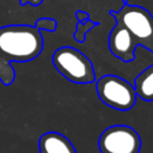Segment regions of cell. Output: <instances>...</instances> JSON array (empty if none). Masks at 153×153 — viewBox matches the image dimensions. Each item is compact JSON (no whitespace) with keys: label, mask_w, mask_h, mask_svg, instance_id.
<instances>
[{"label":"cell","mask_w":153,"mask_h":153,"mask_svg":"<svg viewBox=\"0 0 153 153\" xmlns=\"http://www.w3.org/2000/svg\"><path fill=\"white\" fill-rule=\"evenodd\" d=\"M43 50L41 30L35 25H6L0 27V56L14 62H27Z\"/></svg>","instance_id":"obj_1"},{"label":"cell","mask_w":153,"mask_h":153,"mask_svg":"<svg viewBox=\"0 0 153 153\" xmlns=\"http://www.w3.org/2000/svg\"><path fill=\"white\" fill-rule=\"evenodd\" d=\"M109 14L127 29L137 45L153 53V14L147 8L122 0V7L110 10Z\"/></svg>","instance_id":"obj_2"},{"label":"cell","mask_w":153,"mask_h":153,"mask_svg":"<svg viewBox=\"0 0 153 153\" xmlns=\"http://www.w3.org/2000/svg\"><path fill=\"white\" fill-rule=\"evenodd\" d=\"M51 62L63 78L74 84H91L96 80L92 61L76 48H57L53 53Z\"/></svg>","instance_id":"obj_3"},{"label":"cell","mask_w":153,"mask_h":153,"mask_svg":"<svg viewBox=\"0 0 153 153\" xmlns=\"http://www.w3.org/2000/svg\"><path fill=\"white\" fill-rule=\"evenodd\" d=\"M96 90L102 103L120 111H128L136 103L137 94L135 87L115 74L100 76L96 82Z\"/></svg>","instance_id":"obj_4"},{"label":"cell","mask_w":153,"mask_h":153,"mask_svg":"<svg viewBox=\"0 0 153 153\" xmlns=\"http://www.w3.org/2000/svg\"><path fill=\"white\" fill-rule=\"evenodd\" d=\"M98 148L100 153H139L141 137L134 128L116 124L103 130L98 140Z\"/></svg>","instance_id":"obj_5"},{"label":"cell","mask_w":153,"mask_h":153,"mask_svg":"<svg viewBox=\"0 0 153 153\" xmlns=\"http://www.w3.org/2000/svg\"><path fill=\"white\" fill-rule=\"evenodd\" d=\"M137 43L133 39L127 29L116 23L109 33V49L110 53L123 62H131L135 60Z\"/></svg>","instance_id":"obj_6"},{"label":"cell","mask_w":153,"mask_h":153,"mask_svg":"<svg viewBox=\"0 0 153 153\" xmlns=\"http://www.w3.org/2000/svg\"><path fill=\"white\" fill-rule=\"evenodd\" d=\"M39 153H76L71 140L59 131H47L41 135Z\"/></svg>","instance_id":"obj_7"},{"label":"cell","mask_w":153,"mask_h":153,"mask_svg":"<svg viewBox=\"0 0 153 153\" xmlns=\"http://www.w3.org/2000/svg\"><path fill=\"white\" fill-rule=\"evenodd\" d=\"M134 87L137 97H140L142 100H153V65L139 73V75L135 78Z\"/></svg>","instance_id":"obj_8"},{"label":"cell","mask_w":153,"mask_h":153,"mask_svg":"<svg viewBox=\"0 0 153 153\" xmlns=\"http://www.w3.org/2000/svg\"><path fill=\"white\" fill-rule=\"evenodd\" d=\"M99 24H100L99 22H93L90 18L86 19V20H82V22H76L75 31L73 33V38L79 43H84L85 39H86V33L90 32L93 27L98 26Z\"/></svg>","instance_id":"obj_9"},{"label":"cell","mask_w":153,"mask_h":153,"mask_svg":"<svg viewBox=\"0 0 153 153\" xmlns=\"http://www.w3.org/2000/svg\"><path fill=\"white\" fill-rule=\"evenodd\" d=\"M16 71L13 69L11 61L0 56V81L4 85H11L14 81Z\"/></svg>","instance_id":"obj_10"},{"label":"cell","mask_w":153,"mask_h":153,"mask_svg":"<svg viewBox=\"0 0 153 153\" xmlns=\"http://www.w3.org/2000/svg\"><path fill=\"white\" fill-rule=\"evenodd\" d=\"M35 26L39 30H45L49 32H54L57 27V22L53 18H41L35 23Z\"/></svg>","instance_id":"obj_11"},{"label":"cell","mask_w":153,"mask_h":153,"mask_svg":"<svg viewBox=\"0 0 153 153\" xmlns=\"http://www.w3.org/2000/svg\"><path fill=\"white\" fill-rule=\"evenodd\" d=\"M74 16H75V18H76V22H82V20H86V19L90 18V13L86 12V11H81V10L75 11Z\"/></svg>","instance_id":"obj_12"},{"label":"cell","mask_w":153,"mask_h":153,"mask_svg":"<svg viewBox=\"0 0 153 153\" xmlns=\"http://www.w3.org/2000/svg\"><path fill=\"white\" fill-rule=\"evenodd\" d=\"M43 2V0H20L22 6L24 5H31V6H39Z\"/></svg>","instance_id":"obj_13"}]
</instances>
